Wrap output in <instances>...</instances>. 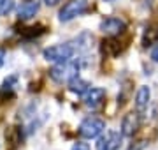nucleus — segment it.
<instances>
[{
  "instance_id": "8",
  "label": "nucleus",
  "mask_w": 158,
  "mask_h": 150,
  "mask_svg": "<svg viewBox=\"0 0 158 150\" xmlns=\"http://www.w3.org/2000/svg\"><path fill=\"white\" fill-rule=\"evenodd\" d=\"M104 101H106V90L104 88H88V92L85 94V104L91 110L98 108Z\"/></svg>"
},
{
  "instance_id": "11",
  "label": "nucleus",
  "mask_w": 158,
  "mask_h": 150,
  "mask_svg": "<svg viewBox=\"0 0 158 150\" xmlns=\"http://www.w3.org/2000/svg\"><path fill=\"white\" fill-rule=\"evenodd\" d=\"M39 11V2L37 0H28L18 9V18L19 20H30L35 16V12Z\"/></svg>"
},
{
  "instance_id": "12",
  "label": "nucleus",
  "mask_w": 158,
  "mask_h": 150,
  "mask_svg": "<svg viewBox=\"0 0 158 150\" xmlns=\"http://www.w3.org/2000/svg\"><path fill=\"white\" fill-rule=\"evenodd\" d=\"M102 51L106 53V55H111V57H116L119 53L123 51V46H121V42L118 39H114V37H109L102 42Z\"/></svg>"
},
{
  "instance_id": "15",
  "label": "nucleus",
  "mask_w": 158,
  "mask_h": 150,
  "mask_svg": "<svg viewBox=\"0 0 158 150\" xmlns=\"http://www.w3.org/2000/svg\"><path fill=\"white\" fill-rule=\"evenodd\" d=\"M155 41H158V29H148L142 37V44L144 46H151Z\"/></svg>"
},
{
  "instance_id": "5",
  "label": "nucleus",
  "mask_w": 158,
  "mask_h": 150,
  "mask_svg": "<svg viewBox=\"0 0 158 150\" xmlns=\"http://www.w3.org/2000/svg\"><path fill=\"white\" fill-rule=\"evenodd\" d=\"M121 145V134L116 131H109L97 141V150H118Z\"/></svg>"
},
{
  "instance_id": "14",
  "label": "nucleus",
  "mask_w": 158,
  "mask_h": 150,
  "mask_svg": "<svg viewBox=\"0 0 158 150\" xmlns=\"http://www.w3.org/2000/svg\"><path fill=\"white\" fill-rule=\"evenodd\" d=\"M46 32V27L42 25H34V27H21V29L18 30V34L25 37V39H34V37H39Z\"/></svg>"
},
{
  "instance_id": "6",
  "label": "nucleus",
  "mask_w": 158,
  "mask_h": 150,
  "mask_svg": "<svg viewBox=\"0 0 158 150\" xmlns=\"http://www.w3.org/2000/svg\"><path fill=\"white\" fill-rule=\"evenodd\" d=\"M141 126V117L139 113H127L121 120V134L123 136H134Z\"/></svg>"
},
{
  "instance_id": "16",
  "label": "nucleus",
  "mask_w": 158,
  "mask_h": 150,
  "mask_svg": "<svg viewBox=\"0 0 158 150\" xmlns=\"http://www.w3.org/2000/svg\"><path fill=\"white\" fill-rule=\"evenodd\" d=\"M14 9V2L12 0H0V14H7Z\"/></svg>"
},
{
  "instance_id": "1",
  "label": "nucleus",
  "mask_w": 158,
  "mask_h": 150,
  "mask_svg": "<svg viewBox=\"0 0 158 150\" xmlns=\"http://www.w3.org/2000/svg\"><path fill=\"white\" fill-rule=\"evenodd\" d=\"M81 67V60H65V62H60L56 67H53L49 71L51 80H55L56 83H65V81H70L74 76H77V71Z\"/></svg>"
},
{
  "instance_id": "19",
  "label": "nucleus",
  "mask_w": 158,
  "mask_h": 150,
  "mask_svg": "<svg viewBox=\"0 0 158 150\" xmlns=\"http://www.w3.org/2000/svg\"><path fill=\"white\" fill-rule=\"evenodd\" d=\"M151 58L155 60V62H158V44L155 48H153V51H151Z\"/></svg>"
},
{
  "instance_id": "4",
  "label": "nucleus",
  "mask_w": 158,
  "mask_h": 150,
  "mask_svg": "<svg viewBox=\"0 0 158 150\" xmlns=\"http://www.w3.org/2000/svg\"><path fill=\"white\" fill-rule=\"evenodd\" d=\"M76 51V48L72 44H56V46H51L44 50V58L46 60H51V62H65V60H70Z\"/></svg>"
},
{
  "instance_id": "21",
  "label": "nucleus",
  "mask_w": 158,
  "mask_h": 150,
  "mask_svg": "<svg viewBox=\"0 0 158 150\" xmlns=\"http://www.w3.org/2000/svg\"><path fill=\"white\" fill-rule=\"evenodd\" d=\"M4 58H6V53H4V50H0V67L4 65Z\"/></svg>"
},
{
  "instance_id": "9",
  "label": "nucleus",
  "mask_w": 158,
  "mask_h": 150,
  "mask_svg": "<svg viewBox=\"0 0 158 150\" xmlns=\"http://www.w3.org/2000/svg\"><path fill=\"white\" fill-rule=\"evenodd\" d=\"M23 141V131L21 127L18 126H11L6 129V143H7V148L9 150H14L18 148Z\"/></svg>"
},
{
  "instance_id": "20",
  "label": "nucleus",
  "mask_w": 158,
  "mask_h": 150,
  "mask_svg": "<svg viewBox=\"0 0 158 150\" xmlns=\"http://www.w3.org/2000/svg\"><path fill=\"white\" fill-rule=\"evenodd\" d=\"M58 2H60V0H44L46 6H56Z\"/></svg>"
},
{
  "instance_id": "2",
  "label": "nucleus",
  "mask_w": 158,
  "mask_h": 150,
  "mask_svg": "<svg viewBox=\"0 0 158 150\" xmlns=\"http://www.w3.org/2000/svg\"><path fill=\"white\" fill-rule=\"evenodd\" d=\"M106 131V122L97 118V117H88L85 120L81 122L79 126V134L86 139H91V138H97L100 136L102 133Z\"/></svg>"
},
{
  "instance_id": "3",
  "label": "nucleus",
  "mask_w": 158,
  "mask_h": 150,
  "mask_svg": "<svg viewBox=\"0 0 158 150\" xmlns=\"http://www.w3.org/2000/svg\"><path fill=\"white\" fill-rule=\"evenodd\" d=\"M90 9L88 0H70L60 9V21H70Z\"/></svg>"
},
{
  "instance_id": "10",
  "label": "nucleus",
  "mask_w": 158,
  "mask_h": 150,
  "mask_svg": "<svg viewBox=\"0 0 158 150\" xmlns=\"http://www.w3.org/2000/svg\"><path fill=\"white\" fill-rule=\"evenodd\" d=\"M149 97H151L149 87H141L139 88V92H137V95H135V110H137L139 115L146 111L148 104H149Z\"/></svg>"
},
{
  "instance_id": "13",
  "label": "nucleus",
  "mask_w": 158,
  "mask_h": 150,
  "mask_svg": "<svg viewBox=\"0 0 158 150\" xmlns=\"http://www.w3.org/2000/svg\"><path fill=\"white\" fill-rule=\"evenodd\" d=\"M69 88H70V92L77 94V95H85L88 92V88H90V83L77 78V76H74L72 80L69 81Z\"/></svg>"
},
{
  "instance_id": "18",
  "label": "nucleus",
  "mask_w": 158,
  "mask_h": 150,
  "mask_svg": "<svg viewBox=\"0 0 158 150\" xmlns=\"http://www.w3.org/2000/svg\"><path fill=\"white\" fill-rule=\"evenodd\" d=\"M72 150H90V147H88L86 143H76Z\"/></svg>"
},
{
  "instance_id": "7",
  "label": "nucleus",
  "mask_w": 158,
  "mask_h": 150,
  "mask_svg": "<svg viewBox=\"0 0 158 150\" xmlns=\"http://www.w3.org/2000/svg\"><path fill=\"white\" fill-rule=\"evenodd\" d=\"M125 29H127V23L119 18H106L100 23V30L107 35H118L125 32Z\"/></svg>"
},
{
  "instance_id": "17",
  "label": "nucleus",
  "mask_w": 158,
  "mask_h": 150,
  "mask_svg": "<svg viewBox=\"0 0 158 150\" xmlns=\"http://www.w3.org/2000/svg\"><path fill=\"white\" fill-rule=\"evenodd\" d=\"M14 97V94L11 92V90H6V88H2L0 90V104H4L6 101H9V99Z\"/></svg>"
}]
</instances>
